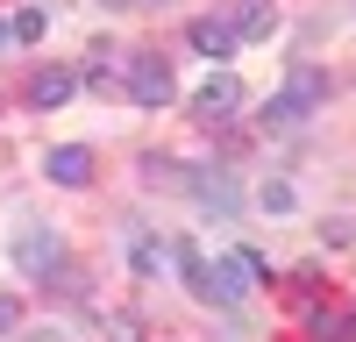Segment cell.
Returning a JSON list of instances; mask_svg holds the SVG:
<instances>
[{
	"label": "cell",
	"mask_w": 356,
	"mask_h": 342,
	"mask_svg": "<svg viewBox=\"0 0 356 342\" xmlns=\"http://www.w3.org/2000/svg\"><path fill=\"white\" fill-rule=\"evenodd\" d=\"M235 107H243V79H235V72H214V79L193 93V114H200L207 129H214V122H235Z\"/></svg>",
	"instance_id": "4"
},
{
	"label": "cell",
	"mask_w": 356,
	"mask_h": 342,
	"mask_svg": "<svg viewBox=\"0 0 356 342\" xmlns=\"http://www.w3.org/2000/svg\"><path fill=\"white\" fill-rule=\"evenodd\" d=\"M186 43H193L200 57H235V43H243V36H235V22H214V15H207V22L186 28Z\"/></svg>",
	"instance_id": "7"
},
{
	"label": "cell",
	"mask_w": 356,
	"mask_h": 342,
	"mask_svg": "<svg viewBox=\"0 0 356 342\" xmlns=\"http://www.w3.org/2000/svg\"><path fill=\"white\" fill-rule=\"evenodd\" d=\"M171 256H178V271H186L193 300H214V307H243V300H250V278H257V271H250V250H228V256L207 264L193 243H178Z\"/></svg>",
	"instance_id": "1"
},
{
	"label": "cell",
	"mask_w": 356,
	"mask_h": 342,
	"mask_svg": "<svg viewBox=\"0 0 356 342\" xmlns=\"http://www.w3.org/2000/svg\"><path fill=\"white\" fill-rule=\"evenodd\" d=\"M321 100H328V79H321L314 65H300V72H292V86H285V93H271V100H264V122L292 129V122H307V114H314Z\"/></svg>",
	"instance_id": "2"
},
{
	"label": "cell",
	"mask_w": 356,
	"mask_h": 342,
	"mask_svg": "<svg viewBox=\"0 0 356 342\" xmlns=\"http://www.w3.org/2000/svg\"><path fill=\"white\" fill-rule=\"evenodd\" d=\"M0 335H22V300L0 293Z\"/></svg>",
	"instance_id": "13"
},
{
	"label": "cell",
	"mask_w": 356,
	"mask_h": 342,
	"mask_svg": "<svg viewBox=\"0 0 356 342\" xmlns=\"http://www.w3.org/2000/svg\"><path fill=\"white\" fill-rule=\"evenodd\" d=\"M29 342H65V335H29Z\"/></svg>",
	"instance_id": "15"
},
{
	"label": "cell",
	"mask_w": 356,
	"mask_h": 342,
	"mask_svg": "<svg viewBox=\"0 0 356 342\" xmlns=\"http://www.w3.org/2000/svg\"><path fill=\"white\" fill-rule=\"evenodd\" d=\"M8 28H15V43H36L43 28H50V15H43V8H22V15L8 22Z\"/></svg>",
	"instance_id": "10"
},
{
	"label": "cell",
	"mask_w": 356,
	"mask_h": 342,
	"mask_svg": "<svg viewBox=\"0 0 356 342\" xmlns=\"http://www.w3.org/2000/svg\"><path fill=\"white\" fill-rule=\"evenodd\" d=\"M43 171L57 186H86V179H93V150H86V142H57V150L43 157Z\"/></svg>",
	"instance_id": "6"
},
{
	"label": "cell",
	"mask_w": 356,
	"mask_h": 342,
	"mask_svg": "<svg viewBox=\"0 0 356 342\" xmlns=\"http://www.w3.org/2000/svg\"><path fill=\"white\" fill-rule=\"evenodd\" d=\"M8 43H15V28H8V22H0V50H8Z\"/></svg>",
	"instance_id": "14"
},
{
	"label": "cell",
	"mask_w": 356,
	"mask_h": 342,
	"mask_svg": "<svg viewBox=\"0 0 356 342\" xmlns=\"http://www.w3.org/2000/svg\"><path fill=\"white\" fill-rule=\"evenodd\" d=\"M157 8H164V0H157Z\"/></svg>",
	"instance_id": "16"
},
{
	"label": "cell",
	"mask_w": 356,
	"mask_h": 342,
	"mask_svg": "<svg viewBox=\"0 0 356 342\" xmlns=\"http://www.w3.org/2000/svg\"><path fill=\"white\" fill-rule=\"evenodd\" d=\"M15 264H22V271H57V264H65V250H57L50 228H22V236H15Z\"/></svg>",
	"instance_id": "5"
},
{
	"label": "cell",
	"mask_w": 356,
	"mask_h": 342,
	"mask_svg": "<svg viewBox=\"0 0 356 342\" xmlns=\"http://www.w3.org/2000/svg\"><path fill=\"white\" fill-rule=\"evenodd\" d=\"M72 86H79L72 72H57V65H50V72H36V86H29V100H36V107H65V100H72Z\"/></svg>",
	"instance_id": "8"
},
{
	"label": "cell",
	"mask_w": 356,
	"mask_h": 342,
	"mask_svg": "<svg viewBox=\"0 0 356 342\" xmlns=\"http://www.w3.org/2000/svg\"><path fill=\"white\" fill-rule=\"evenodd\" d=\"M314 335L321 342H356V321H342V314H314Z\"/></svg>",
	"instance_id": "11"
},
{
	"label": "cell",
	"mask_w": 356,
	"mask_h": 342,
	"mask_svg": "<svg viewBox=\"0 0 356 342\" xmlns=\"http://www.w3.org/2000/svg\"><path fill=\"white\" fill-rule=\"evenodd\" d=\"M271 28H278V8L250 0V8H243V22H235V36H271Z\"/></svg>",
	"instance_id": "9"
},
{
	"label": "cell",
	"mask_w": 356,
	"mask_h": 342,
	"mask_svg": "<svg viewBox=\"0 0 356 342\" xmlns=\"http://www.w3.org/2000/svg\"><path fill=\"white\" fill-rule=\"evenodd\" d=\"M171 93H178V86H171V65H164V57H136V65H129V100L136 107H171Z\"/></svg>",
	"instance_id": "3"
},
{
	"label": "cell",
	"mask_w": 356,
	"mask_h": 342,
	"mask_svg": "<svg viewBox=\"0 0 356 342\" xmlns=\"http://www.w3.org/2000/svg\"><path fill=\"white\" fill-rule=\"evenodd\" d=\"M129 256H136V271H143V278H150V271H157V264H164V243H150V236H143V243H136V250H129Z\"/></svg>",
	"instance_id": "12"
}]
</instances>
